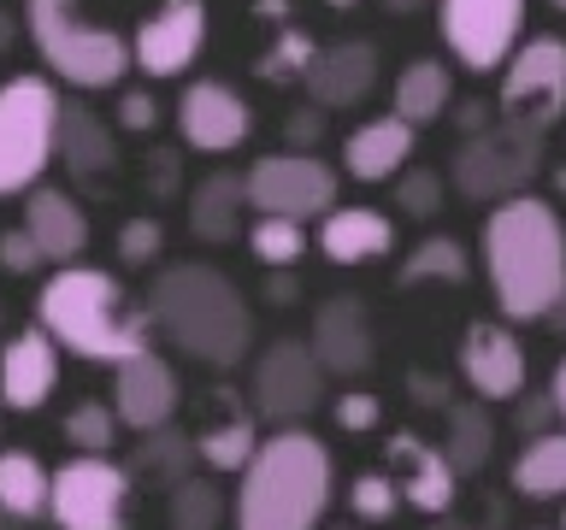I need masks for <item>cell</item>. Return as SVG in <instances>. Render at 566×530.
I'll list each match as a JSON object with an SVG mask.
<instances>
[{
  "label": "cell",
  "mask_w": 566,
  "mask_h": 530,
  "mask_svg": "<svg viewBox=\"0 0 566 530\" xmlns=\"http://www.w3.org/2000/svg\"><path fill=\"white\" fill-rule=\"evenodd\" d=\"M454 365H460V383H467L484 406L513 401L525 389V342L513 336L507 318H478V325L460 330Z\"/></svg>",
  "instance_id": "obj_14"
},
{
  "label": "cell",
  "mask_w": 566,
  "mask_h": 530,
  "mask_svg": "<svg viewBox=\"0 0 566 530\" xmlns=\"http://www.w3.org/2000/svg\"><path fill=\"white\" fill-rule=\"evenodd\" d=\"M60 88L42 71L0 83V201L24 194L48 177L53 141H60Z\"/></svg>",
  "instance_id": "obj_6"
},
{
  "label": "cell",
  "mask_w": 566,
  "mask_h": 530,
  "mask_svg": "<svg viewBox=\"0 0 566 530\" xmlns=\"http://www.w3.org/2000/svg\"><path fill=\"white\" fill-rule=\"evenodd\" d=\"M396 247V224L378 206H331L318 212V254L331 265H366Z\"/></svg>",
  "instance_id": "obj_25"
},
{
  "label": "cell",
  "mask_w": 566,
  "mask_h": 530,
  "mask_svg": "<svg viewBox=\"0 0 566 530\" xmlns=\"http://www.w3.org/2000/svg\"><path fill=\"white\" fill-rule=\"evenodd\" d=\"M53 159L77 177V183H106L118 171V124L101 118L88 100H60V141H53Z\"/></svg>",
  "instance_id": "obj_22"
},
{
  "label": "cell",
  "mask_w": 566,
  "mask_h": 530,
  "mask_svg": "<svg viewBox=\"0 0 566 530\" xmlns=\"http://www.w3.org/2000/svg\"><path fill=\"white\" fill-rule=\"evenodd\" d=\"M548 395H555V418L566 424V360L555 365V378H548Z\"/></svg>",
  "instance_id": "obj_48"
},
{
  "label": "cell",
  "mask_w": 566,
  "mask_h": 530,
  "mask_svg": "<svg viewBox=\"0 0 566 530\" xmlns=\"http://www.w3.org/2000/svg\"><path fill=\"white\" fill-rule=\"evenodd\" d=\"M18 24H24V18H12L7 7H0V60L12 53V42H18Z\"/></svg>",
  "instance_id": "obj_49"
},
{
  "label": "cell",
  "mask_w": 566,
  "mask_h": 530,
  "mask_svg": "<svg viewBox=\"0 0 566 530\" xmlns=\"http://www.w3.org/2000/svg\"><path fill=\"white\" fill-rule=\"evenodd\" d=\"M413 124L384 113V118H366L354 124L348 141H343V171L354 177V183H389L407 159H413Z\"/></svg>",
  "instance_id": "obj_24"
},
{
  "label": "cell",
  "mask_w": 566,
  "mask_h": 530,
  "mask_svg": "<svg viewBox=\"0 0 566 530\" xmlns=\"http://www.w3.org/2000/svg\"><path fill=\"white\" fill-rule=\"evenodd\" d=\"M331 7H354V0H331Z\"/></svg>",
  "instance_id": "obj_55"
},
{
  "label": "cell",
  "mask_w": 566,
  "mask_h": 530,
  "mask_svg": "<svg viewBox=\"0 0 566 530\" xmlns=\"http://www.w3.org/2000/svg\"><path fill=\"white\" fill-rule=\"evenodd\" d=\"M207 30H212L207 0H159L130 35V65L142 77H184L201 60Z\"/></svg>",
  "instance_id": "obj_13"
},
{
  "label": "cell",
  "mask_w": 566,
  "mask_h": 530,
  "mask_svg": "<svg viewBox=\"0 0 566 530\" xmlns=\"http://www.w3.org/2000/svg\"><path fill=\"white\" fill-rule=\"evenodd\" d=\"M389 183H396V206L407 212V219H437L442 212V177L431 166H413V159H407Z\"/></svg>",
  "instance_id": "obj_37"
},
{
  "label": "cell",
  "mask_w": 566,
  "mask_h": 530,
  "mask_svg": "<svg viewBox=\"0 0 566 530\" xmlns=\"http://www.w3.org/2000/svg\"><path fill=\"white\" fill-rule=\"evenodd\" d=\"M177 136L195 153H230L254 136V106H248L224 77H195L177 95Z\"/></svg>",
  "instance_id": "obj_16"
},
{
  "label": "cell",
  "mask_w": 566,
  "mask_h": 530,
  "mask_svg": "<svg viewBox=\"0 0 566 530\" xmlns=\"http://www.w3.org/2000/svg\"><path fill=\"white\" fill-rule=\"evenodd\" d=\"M560 530H566V507H560Z\"/></svg>",
  "instance_id": "obj_58"
},
{
  "label": "cell",
  "mask_w": 566,
  "mask_h": 530,
  "mask_svg": "<svg viewBox=\"0 0 566 530\" xmlns=\"http://www.w3.org/2000/svg\"><path fill=\"white\" fill-rule=\"evenodd\" d=\"M336 530H360V524H336Z\"/></svg>",
  "instance_id": "obj_57"
},
{
  "label": "cell",
  "mask_w": 566,
  "mask_h": 530,
  "mask_svg": "<svg viewBox=\"0 0 566 530\" xmlns=\"http://www.w3.org/2000/svg\"><path fill=\"white\" fill-rule=\"evenodd\" d=\"M336 424H343L348 436H371L384 424V401L371 395V389H348V395H336Z\"/></svg>",
  "instance_id": "obj_40"
},
{
  "label": "cell",
  "mask_w": 566,
  "mask_h": 530,
  "mask_svg": "<svg viewBox=\"0 0 566 530\" xmlns=\"http://www.w3.org/2000/svg\"><path fill=\"white\" fill-rule=\"evenodd\" d=\"M555 189H560V194H566V166H560V171H555Z\"/></svg>",
  "instance_id": "obj_53"
},
{
  "label": "cell",
  "mask_w": 566,
  "mask_h": 530,
  "mask_svg": "<svg viewBox=\"0 0 566 530\" xmlns=\"http://www.w3.org/2000/svg\"><path fill=\"white\" fill-rule=\"evenodd\" d=\"M48 484H53V471L30 448H7L0 454V519H12V524L42 519L48 512Z\"/></svg>",
  "instance_id": "obj_31"
},
{
  "label": "cell",
  "mask_w": 566,
  "mask_h": 530,
  "mask_svg": "<svg viewBox=\"0 0 566 530\" xmlns=\"http://www.w3.org/2000/svg\"><path fill=\"white\" fill-rule=\"evenodd\" d=\"M159 254H166V224L154 212H136V219L118 224V259L124 265H154Z\"/></svg>",
  "instance_id": "obj_39"
},
{
  "label": "cell",
  "mask_w": 566,
  "mask_h": 530,
  "mask_svg": "<svg viewBox=\"0 0 566 530\" xmlns=\"http://www.w3.org/2000/svg\"><path fill=\"white\" fill-rule=\"evenodd\" d=\"M171 189H177V153L159 148L154 153V194H171Z\"/></svg>",
  "instance_id": "obj_47"
},
{
  "label": "cell",
  "mask_w": 566,
  "mask_h": 530,
  "mask_svg": "<svg viewBox=\"0 0 566 530\" xmlns=\"http://www.w3.org/2000/svg\"><path fill=\"white\" fill-rule=\"evenodd\" d=\"M224 512H230L224 489L212 484V477H195V471L184 484H171V495H166V524L171 530H219Z\"/></svg>",
  "instance_id": "obj_33"
},
{
  "label": "cell",
  "mask_w": 566,
  "mask_h": 530,
  "mask_svg": "<svg viewBox=\"0 0 566 530\" xmlns=\"http://www.w3.org/2000/svg\"><path fill=\"white\" fill-rule=\"evenodd\" d=\"M148 318L184 360L207 371H237L254 348V312H248L242 289L219 265H159L148 289Z\"/></svg>",
  "instance_id": "obj_2"
},
{
  "label": "cell",
  "mask_w": 566,
  "mask_h": 530,
  "mask_svg": "<svg viewBox=\"0 0 566 530\" xmlns=\"http://www.w3.org/2000/svg\"><path fill=\"white\" fill-rule=\"evenodd\" d=\"M60 389V342L42 325H24L0 348V413H35Z\"/></svg>",
  "instance_id": "obj_20"
},
{
  "label": "cell",
  "mask_w": 566,
  "mask_h": 530,
  "mask_svg": "<svg viewBox=\"0 0 566 530\" xmlns=\"http://www.w3.org/2000/svg\"><path fill=\"white\" fill-rule=\"evenodd\" d=\"M242 194L248 212H277V219H318V212L336 206V171L318 153H265L242 171Z\"/></svg>",
  "instance_id": "obj_10"
},
{
  "label": "cell",
  "mask_w": 566,
  "mask_h": 530,
  "mask_svg": "<svg viewBox=\"0 0 566 530\" xmlns=\"http://www.w3.org/2000/svg\"><path fill=\"white\" fill-rule=\"evenodd\" d=\"M472 277V254L460 236H424L419 247H407V259L396 265L401 289H419V283H442V289H460Z\"/></svg>",
  "instance_id": "obj_32"
},
{
  "label": "cell",
  "mask_w": 566,
  "mask_h": 530,
  "mask_svg": "<svg viewBox=\"0 0 566 530\" xmlns=\"http://www.w3.org/2000/svg\"><path fill=\"white\" fill-rule=\"evenodd\" d=\"M442 42L467 71H502V60L520 47L525 0H437Z\"/></svg>",
  "instance_id": "obj_12"
},
{
  "label": "cell",
  "mask_w": 566,
  "mask_h": 530,
  "mask_svg": "<svg viewBox=\"0 0 566 530\" xmlns=\"http://www.w3.org/2000/svg\"><path fill=\"white\" fill-rule=\"evenodd\" d=\"M513 424H520L525 436H543V431H555V395L548 389H537V395H513Z\"/></svg>",
  "instance_id": "obj_44"
},
{
  "label": "cell",
  "mask_w": 566,
  "mask_h": 530,
  "mask_svg": "<svg viewBox=\"0 0 566 530\" xmlns=\"http://www.w3.org/2000/svg\"><path fill=\"white\" fill-rule=\"evenodd\" d=\"M502 118L525 124V130H555L566 118V42L560 35H531L502 60V88H495Z\"/></svg>",
  "instance_id": "obj_9"
},
{
  "label": "cell",
  "mask_w": 566,
  "mask_h": 530,
  "mask_svg": "<svg viewBox=\"0 0 566 530\" xmlns=\"http://www.w3.org/2000/svg\"><path fill=\"white\" fill-rule=\"evenodd\" d=\"M248 401H254V413L265 424H301V418H313L318 401H325V365L313 360L307 342L283 336V342H272L254 360V371H248Z\"/></svg>",
  "instance_id": "obj_11"
},
{
  "label": "cell",
  "mask_w": 566,
  "mask_h": 530,
  "mask_svg": "<svg viewBox=\"0 0 566 530\" xmlns=\"http://www.w3.org/2000/svg\"><path fill=\"white\" fill-rule=\"evenodd\" d=\"M0 330H7V307H0Z\"/></svg>",
  "instance_id": "obj_56"
},
{
  "label": "cell",
  "mask_w": 566,
  "mask_h": 530,
  "mask_svg": "<svg viewBox=\"0 0 566 530\" xmlns=\"http://www.w3.org/2000/svg\"><path fill=\"white\" fill-rule=\"evenodd\" d=\"M442 424H449V436H442V454H449V466L460 477H478L490 466L495 454V418L484 413V401H449L442 406Z\"/></svg>",
  "instance_id": "obj_30"
},
{
  "label": "cell",
  "mask_w": 566,
  "mask_h": 530,
  "mask_svg": "<svg viewBox=\"0 0 566 530\" xmlns=\"http://www.w3.org/2000/svg\"><path fill=\"white\" fill-rule=\"evenodd\" d=\"M437 530H478V524H449V519H442V524H437Z\"/></svg>",
  "instance_id": "obj_52"
},
{
  "label": "cell",
  "mask_w": 566,
  "mask_h": 530,
  "mask_svg": "<svg viewBox=\"0 0 566 530\" xmlns=\"http://www.w3.org/2000/svg\"><path fill=\"white\" fill-rule=\"evenodd\" d=\"M42 265H48V259H42V247L30 242L24 224H18V230H0V272H7V277H35Z\"/></svg>",
  "instance_id": "obj_41"
},
{
  "label": "cell",
  "mask_w": 566,
  "mask_h": 530,
  "mask_svg": "<svg viewBox=\"0 0 566 530\" xmlns=\"http://www.w3.org/2000/svg\"><path fill=\"white\" fill-rule=\"evenodd\" d=\"M130 484H148V489H171L195 471V436L177 431V424H154V431H136V448L124 459Z\"/></svg>",
  "instance_id": "obj_27"
},
{
  "label": "cell",
  "mask_w": 566,
  "mask_h": 530,
  "mask_svg": "<svg viewBox=\"0 0 566 530\" xmlns=\"http://www.w3.org/2000/svg\"><path fill=\"white\" fill-rule=\"evenodd\" d=\"M313 35L307 30H295V24H277V35H272V47L254 60V71H260V83H301V71H307V60H313Z\"/></svg>",
  "instance_id": "obj_36"
},
{
  "label": "cell",
  "mask_w": 566,
  "mask_h": 530,
  "mask_svg": "<svg viewBox=\"0 0 566 530\" xmlns=\"http://www.w3.org/2000/svg\"><path fill=\"white\" fill-rule=\"evenodd\" d=\"M113 124H118V130H130V136H154L159 130V100L148 95V88H124Z\"/></svg>",
  "instance_id": "obj_42"
},
{
  "label": "cell",
  "mask_w": 566,
  "mask_h": 530,
  "mask_svg": "<svg viewBox=\"0 0 566 530\" xmlns=\"http://www.w3.org/2000/svg\"><path fill=\"white\" fill-rule=\"evenodd\" d=\"M307 348H313V360L325 365V378H366L371 360H378V336H371L366 300L360 295H331L325 307L313 312Z\"/></svg>",
  "instance_id": "obj_18"
},
{
  "label": "cell",
  "mask_w": 566,
  "mask_h": 530,
  "mask_svg": "<svg viewBox=\"0 0 566 530\" xmlns=\"http://www.w3.org/2000/svg\"><path fill=\"white\" fill-rule=\"evenodd\" d=\"M507 484L525 501H566V424L525 442L513 471H507Z\"/></svg>",
  "instance_id": "obj_29"
},
{
  "label": "cell",
  "mask_w": 566,
  "mask_h": 530,
  "mask_svg": "<svg viewBox=\"0 0 566 530\" xmlns=\"http://www.w3.org/2000/svg\"><path fill=\"white\" fill-rule=\"evenodd\" d=\"M177 401H184V383H177V365L154 348H136L130 360L113 365V413L124 431H154V424L177 418Z\"/></svg>",
  "instance_id": "obj_17"
},
{
  "label": "cell",
  "mask_w": 566,
  "mask_h": 530,
  "mask_svg": "<svg viewBox=\"0 0 566 530\" xmlns=\"http://www.w3.org/2000/svg\"><path fill=\"white\" fill-rule=\"evenodd\" d=\"M301 283H295V265H272V277H265V300L272 307H295Z\"/></svg>",
  "instance_id": "obj_46"
},
{
  "label": "cell",
  "mask_w": 566,
  "mask_h": 530,
  "mask_svg": "<svg viewBox=\"0 0 566 530\" xmlns=\"http://www.w3.org/2000/svg\"><path fill=\"white\" fill-rule=\"evenodd\" d=\"M35 325H42L65 353H77L88 365H118L136 348H148L154 318L136 307L130 289L101 272V265H53V277L35 289Z\"/></svg>",
  "instance_id": "obj_3"
},
{
  "label": "cell",
  "mask_w": 566,
  "mask_h": 530,
  "mask_svg": "<svg viewBox=\"0 0 566 530\" xmlns=\"http://www.w3.org/2000/svg\"><path fill=\"white\" fill-rule=\"evenodd\" d=\"M484 272L507 325H543L566 289V224L543 194H507L484 219Z\"/></svg>",
  "instance_id": "obj_1"
},
{
  "label": "cell",
  "mask_w": 566,
  "mask_h": 530,
  "mask_svg": "<svg viewBox=\"0 0 566 530\" xmlns=\"http://www.w3.org/2000/svg\"><path fill=\"white\" fill-rule=\"evenodd\" d=\"M548 7H555V12H566V0H548Z\"/></svg>",
  "instance_id": "obj_54"
},
{
  "label": "cell",
  "mask_w": 566,
  "mask_h": 530,
  "mask_svg": "<svg viewBox=\"0 0 566 530\" xmlns=\"http://www.w3.org/2000/svg\"><path fill=\"white\" fill-rule=\"evenodd\" d=\"M60 431H65V442H71L77 454H113L124 424H118V413H113V401L83 395V401H71V406H65Z\"/></svg>",
  "instance_id": "obj_34"
},
{
  "label": "cell",
  "mask_w": 566,
  "mask_h": 530,
  "mask_svg": "<svg viewBox=\"0 0 566 530\" xmlns=\"http://www.w3.org/2000/svg\"><path fill=\"white\" fill-rule=\"evenodd\" d=\"M384 471L396 495L424 519H442L454 501H460V471L449 466L442 442H424L419 431H396L384 442Z\"/></svg>",
  "instance_id": "obj_15"
},
{
  "label": "cell",
  "mask_w": 566,
  "mask_h": 530,
  "mask_svg": "<svg viewBox=\"0 0 566 530\" xmlns=\"http://www.w3.org/2000/svg\"><path fill=\"white\" fill-rule=\"evenodd\" d=\"M384 12H419V7H431V0H378Z\"/></svg>",
  "instance_id": "obj_50"
},
{
  "label": "cell",
  "mask_w": 566,
  "mask_h": 530,
  "mask_svg": "<svg viewBox=\"0 0 566 530\" xmlns=\"http://www.w3.org/2000/svg\"><path fill=\"white\" fill-rule=\"evenodd\" d=\"M407 395H413V406H449V378H437V371H407Z\"/></svg>",
  "instance_id": "obj_45"
},
{
  "label": "cell",
  "mask_w": 566,
  "mask_h": 530,
  "mask_svg": "<svg viewBox=\"0 0 566 530\" xmlns=\"http://www.w3.org/2000/svg\"><path fill=\"white\" fill-rule=\"evenodd\" d=\"M318 136H325V106H295L290 118H283V141H290L295 153H313L318 148Z\"/></svg>",
  "instance_id": "obj_43"
},
{
  "label": "cell",
  "mask_w": 566,
  "mask_h": 530,
  "mask_svg": "<svg viewBox=\"0 0 566 530\" xmlns=\"http://www.w3.org/2000/svg\"><path fill=\"white\" fill-rule=\"evenodd\" d=\"M242 212H248V194H242V171H207L201 183L189 189V236L195 242H237L242 236Z\"/></svg>",
  "instance_id": "obj_26"
},
{
  "label": "cell",
  "mask_w": 566,
  "mask_h": 530,
  "mask_svg": "<svg viewBox=\"0 0 566 530\" xmlns=\"http://www.w3.org/2000/svg\"><path fill=\"white\" fill-rule=\"evenodd\" d=\"M24 230H30V242L42 247L48 265H71V259H83V247H88V212L77 206L71 189H53V183L24 189Z\"/></svg>",
  "instance_id": "obj_23"
},
{
  "label": "cell",
  "mask_w": 566,
  "mask_h": 530,
  "mask_svg": "<svg viewBox=\"0 0 566 530\" xmlns=\"http://www.w3.org/2000/svg\"><path fill=\"white\" fill-rule=\"evenodd\" d=\"M543 171V130H525L513 118H490L467 130V141L454 148V189L467 201H507V194L531 189V177Z\"/></svg>",
  "instance_id": "obj_7"
},
{
  "label": "cell",
  "mask_w": 566,
  "mask_h": 530,
  "mask_svg": "<svg viewBox=\"0 0 566 530\" xmlns=\"http://www.w3.org/2000/svg\"><path fill=\"white\" fill-rule=\"evenodd\" d=\"M331 448L307 424H277L260 436L254 459L242 466V489L230 501L237 530H318L331 507Z\"/></svg>",
  "instance_id": "obj_4"
},
{
  "label": "cell",
  "mask_w": 566,
  "mask_h": 530,
  "mask_svg": "<svg viewBox=\"0 0 566 530\" xmlns=\"http://www.w3.org/2000/svg\"><path fill=\"white\" fill-rule=\"evenodd\" d=\"M378 47L360 42V35H348V42H331V47H313L307 71H301V88H307L313 106H325V113H348V106H360L371 88H378Z\"/></svg>",
  "instance_id": "obj_19"
},
{
  "label": "cell",
  "mask_w": 566,
  "mask_h": 530,
  "mask_svg": "<svg viewBox=\"0 0 566 530\" xmlns=\"http://www.w3.org/2000/svg\"><path fill=\"white\" fill-rule=\"evenodd\" d=\"M454 106V71L442 60H407L401 77H396V95H389V113L407 118L413 130H424V124H437L442 113Z\"/></svg>",
  "instance_id": "obj_28"
},
{
  "label": "cell",
  "mask_w": 566,
  "mask_h": 530,
  "mask_svg": "<svg viewBox=\"0 0 566 530\" xmlns=\"http://www.w3.org/2000/svg\"><path fill=\"white\" fill-rule=\"evenodd\" d=\"M548 325H555V330L566 336V289H560V300H555V312H548Z\"/></svg>",
  "instance_id": "obj_51"
},
{
  "label": "cell",
  "mask_w": 566,
  "mask_h": 530,
  "mask_svg": "<svg viewBox=\"0 0 566 530\" xmlns=\"http://www.w3.org/2000/svg\"><path fill=\"white\" fill-rule=\"evenodd\" d=\"M195 459H207L212 471H242L260 448V413L254 401H242V389H212L201 401V424H195Z\"/></svg>",
  "instance_id": "obj_21"
},
{
  "label": "cell",
  "mask_w": 566,
  "mask_h": 530,
  "mask_svg": "<svg viewBox=\"0 0 566 530\" xmlns=\"http://www.w3.org/2000/svg\"><path fill=\"white\" fill-rule=\"evenodd\" d=\"M396 507H401V495H396V484H389V471H360V477L348 484L354 524H384Z\"/></svg>",
  "instance_id": "obj_38"
},
{
  "label": "cell",
  "mask_w": 566,
  "mask_h": 530,
  "mask_svg": "<svg viewBox=\"0 0 566 530\" xmlns=\"http://www.w3.org/2000/svg\"><path fill=\"white\" fill-rule=\"evenodd\" d=\"M24 35L53 77L65 88H83V95L118 88L130 71V35L95 24L83 0H24Z\"/></svg>",
  "instance_id": "obj_5"
},
{
  "label": "cell",
  "mask_w": 566,
  "mask_h": 530,
  "mask_svg": "<svg viewBox=\"0 0 566 530\" xmlns=\"http://www.w3.org/2000/svg\"><path fill=\"white\" fill-rule=\"evenodd\" d=\"M130 471L113 454H71L48 484L53 530H124L130 524Z\"/></svg>",
  "instance_id": "obj_8"
},
{
  "label": "cell",
  "mask_w": 566,
  "mask_h": 530,
  "mask_svg": "<svg viewBox=\"0 0 566 530\" xmlns=\"http://www.w3.org/2000/svg\"><path fill=\"white\" fill-rule=\"evenodd\" d=\"M248 254H254L265 272H272V265H301V254H307V230H301V219L254 212V224H248Z\"/></svg>",
  "instance_id": "obj_35"
}]
</instances>
